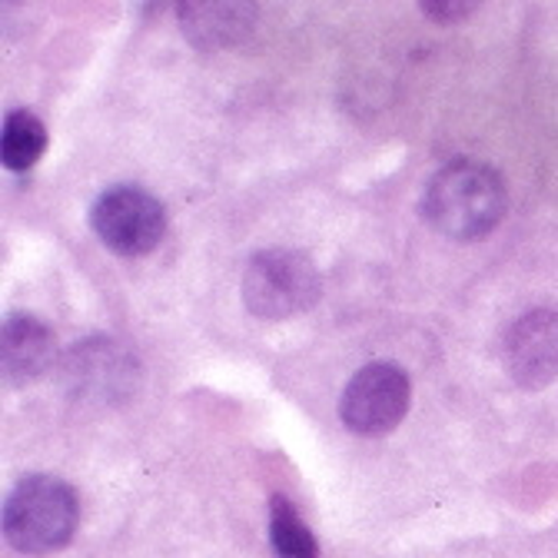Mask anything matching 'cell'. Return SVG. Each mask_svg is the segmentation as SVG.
I'll use <instances>...</instances> for the list:
<instances>
[{"label":"cell","mask_w":558,"mask_h":558,"mask_svg":"<svg viewBox=\"0 0 558 558\" xmlns=\"http://www.w3.org/2000/svg\"><path fill=\"white\" fill-rule=\"evenodd\" d=\"M423 217L449 240H485L506 217V183L478 160H452L429 180Z\"/></svg>","instance_id":"obj_1"},{"label":"cell","mask_w":558,"mask_h":558,"mask_svg":"<svg viewBox=\"0 0 558 558\" xmlns=\"http://www.w3.org/2000/svg\"><path fill=\"white\" fill-rule=\"evenodd\" d=\"M81 502L63 478L27 475L4 502V535L24 555L63 548L77 532Z\"/></svg>","instance_id":"obj_2"},{"label":"cell","mask_w":558,"mask_h":558,"mask_svg":"<svg viewBox=\"0 0 558 558\" xmlns=\"http://www.w3.org/2000/svg\"><path fill=\"white\" fill-rule=\"evenodd\" d=\"M63 392L90 409H113L133 399L140 386V363L117 339L94 336L77 342L60 363Z\"/></svg>","instance_id":"obj_3"},{"label":"cell","mask_w":558,"mask_h":558,"mask_svg":"<svg viewBox=\"0 0 558 558\" xmlns=\"http://www.w3.org/2000/svg\"><path fill=\"white\" fill-rule=\"evenodd\" d=\"M319 300V272L300 250H263L243 272V303L259 319H290Z\"/></svg>","instance_id":"obj_4"},{"label":"cell","mask_w":558,"mask_h":558,"mask_svg":"<svg viewBox=\"0 0 558 558\" xmlns=\"http://www.w3.org/2000/svg\"><path fill=\"white\" fill-rule=\"evenodd\" d=\"M90 223L100 243L117 256H147L167 233V209L147 190L113 186L94 203Z\"/></svg>","instance_id":"obj_5"},{"label":"cell","mask_w":558,"mask_h":558,"mask_svg":"<svg viewBox=\"0 0 558 558\" xmlns=\"http://www.w3.org/2000/svg\"><path fill=\"white\" fill-rule=\"evenodd\" d=\"M412 386L396 363H369L345 383L339 399V418L360 436H383L402 423L409 412Z\"/></svg>","instance_id":"obj_6"},{"label":"cell","mask_w":558,"mask_h":558,"mask_svg":"<svg viewBox=\"0 0 558 558\" xmlns=\"http://www.w3.org/2000/svg\"><path fill=\"white\" fill-rule=\"evenodd\" d=\"M506 373L522 389H542L558 379V313L532 310L512 323L502 345Z\"/></svg>","instance_id":"obj_7"},{"label":"cell","mask_w":558,"mask_h":558,"mask_svg":"<svg viewBox=\"0 0 558 558\" xmlns=\"http://www.w3.org/2000/svg\"><path fill=\"white\" fill-rule=\"evenodd\" d=\"M57 356L53 332L37 319L14 313L0 329V369H4L8 386H27L37 383Z\"/></svg>","instance_id":"obj_8"},{"label":"cell","mask_w":558,"mask_h":558,"mask_svg":"<svg viewBox=\"0 0 558 558\" xmlns=\"http://www.w3.org/2000/svg\"><path fill=\"white\" fill-rule=\"evenodd\" d=\"M253 4H183V34L199 47H223L246 37L253 27Z\"/></svg>","instance_id":"obj_9"},{"label":"cell","mask_w":558,"mask_h":558,"mask_svg":"<svg viewBox=\"0 0 558 558\" xmlns=\"http://www.w3.org/2000/svg\"><path fill=\"white\" fill-rule=\"evenodd\" d=\"M47 150V126L31 110H11L4 117V133H0V160L8 170L24 173L31 170Z\"/></svg>","instance_id":"obj_10"},{"label":"cell","mask_w":558,"mask_h":558,"mask_svg":"<svg viewBox=\"0 0 558 558\" xmlns=\"http://www.w3.org/2000/svg\"><path fill=\"white\" fill-rule=\"evenodd\" d=\"M269 542L279 558H319V542L287 496L269 499Z\"/></svg>","instance_id":"obj_11"},{"label":"cell","mask_w":558,"mask_h":558,"mask_svg":"<svg viewBox=\"0 0 558 558\" xmlns=\"http://www.w3.org/2000/svg\"><path fill=\"white\" fill-rule=\"evenodd\" d=\"M475 4H423V14L436 17L439 24H456L459 17L472 14Z\"/></svg>","instance_id":"obj_12"}]
</instances>
